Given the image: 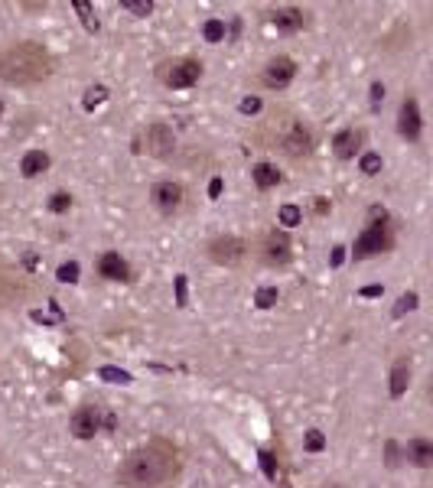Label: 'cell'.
I'll return each instance as SVG.
<instances>
[{"label":"cell","instance_id":"cell-1","mask_svg":"<svg viewBox=\"0 0 433 488\" xmlns=\"http://www.w3.org/2000/svg\"><path fill=\"white\" fill-rule=\"evenodd\" d=\"M179 449L170 439H150L144 446L130 449L118 469V482L124 488H160L179 475Z\"/></svg>","mask_w":433,"mask_h":488},{"label":"cell","instance_id":"cell-2","mask_svg":"<svg viewBox=\"0 0 433 488\" xmlns=\"http://www.w3.org/2000/svg\"><path fill=\"white\" fill-rule=\"evenodd\" d=\"M56 72V59L43 42L20 39L0 49V82L7 85H36Z\"/></svg>","mask_w":433,"mask_h":488},{"label":"cell","instance_id":"cell-3","mask_svg":"<svg viewBox=\"0 0 433 488\" xmlns=\"http://www.w3.org/2000/svg\"><path fill=\"white\" fill-rule=\"evenodd\" d=\"M267 130H271L274 143L287 153L290 160H306V157L313 153V134L306 130V124L287 118V114H274V118L267 121Z\"/></svg>","mask_w":433,"mask_h":488},{"label":"cell","instance_id":"cell-4","mask_svg":"<svg viewBox=\"0 0 433 488\" xmlns=\"http://www.w3.org/2000/svg\"><path fill=\"white\" fill-rule=\"evenodd\" d=\"M391 248H394V231H391V225H388V215H384L382 209H372V225L358 235L352 254L362 261V257H374V254H384V251H391Z\"/></svg>","mask_w":433,"mask_h":488},{"label":"cell","instance_id":"cell-5","mask_svg":"<svg viewBox=\"0 0 433 488\" xmlns=\"http://www.w3.org/2000/svg\"><path fill=\"white\" fill-rule=\"evenodd\" d=\"M202 75V62L193 59V56H183V59H166L157 66V78H160L166 88H193Z\"/></svg>","mask_w":433,"mask_h":488},{"label":"cell","instance_id":"cell-6","mask_svg":"<svg viewBox=\"0 0 433 488\" xmlns=\"http://www.w3.org/2000/svg\"><path fill=\"white\" fill-rule=\"evenodd\" d=\"M30 293H33V280L23 277L17 267L0 264V310L20 303V300H26Z\"/></svg>","mask_w":433,"mask_h":488},{"label":"cell","instance_id":"cell-7","mask_svg":"<svg viewBox=\"0 0 433 488\" xmlns=\"http://www.w3.org/2000/svg\"><path fill=\"white\" fill-rule=\"evenodd\" d=\"M205 254H209L215 264H225V267H231V264H238L241 257L248 254V244L241 241V238H235V235H219V238H212V241H209Z\"/></svg>","mask_w":433,"mask_h":488},{"label":"cell","instance_id":"cell-8","mask_svg":"<svg viewBox=\"0 0 433 488\" xmlns=\"http://www.w3.org/2000/svg\"><path fill=\"white\" fill-rule=\"evenodd\" d=\"M293 75H297V62L287 59V56H277V59H271L261 68V82L267 85V88H274V92L287 88V85L293 82Z\"/></svg>","mask_w":433,"mask_h":488},{"label":"cell","instance_id":"cell-9","mask_svg":"<svg viewBox=\"0 0 433 488\" xmlns=\"http://www.w3.org/2000/svg\"><path fill=\"white\" fill-rule=\"evenodd\" d=\"M261 254H264V264H271V267H283V264L293 261V248H290L287 231H271L261 244Z\"/></svg>","mask_w":433,"mask_h":488},{"label":"cell","instance_id":"cell-10","mask_svg":"<svg viewBox=\"0 0 433 488\" xmlns=\"http://www.w3.org/2000/svg\"><path fill=\"white\" fill-rule=\"evenodd\" d=\"M153 205L160 212H166V215H173V212L183 209V199H186V193H183V185L173 183V179H163V183L153 185V193H150Z\"/></svg>","mask_w":433,"mask_h":488},{"label":"cell","instance_id":"cell-11","mask_svg":"<svg viewBox=\"0 0 433 488\" xmlns=\"http://www.w3.org/2000/svg\"><path fill=\"white\" fill-rule=\"evenodd\" d=\"M398 130L404 140H420V130H424V121H420V104H417L414 94H408L401 102V118H398Z\"/></svg>","mask_w":433,"mask_h":488},{"label":"cell","instance_id":"cell-12","mask_svg":"<svg viewBox=\"0 0 433 488\" xmlns=\"http://www.w3.org/2000/svg\"><path fill=\"white\" fill-rule=\"evenodd\" d=\"M144 140H147V153L150 157H160V160L173 157V150H176V137H173V130L166 124H150Z\"/></svg>","mask_w":433,"mask_h":488},{"label":"cell","instance_id":"cell-13","mask_svg":"<svg viewBox=\"0 0 433 488\" xmlns=\"http://www.w3.org/2000/svg\"><path fill=\"white\" fill-rule=\"evenodd\" d=\"M68 427H72V437L75 439H94L98 437V427H102V413L94 410V407H78L72 413Z\"/></svg>","mask_w":433,"mask_h":488},{"label":"cell","instance_id":"cell-14","mask_svg":"<svg viewBox=\"0 0 433 488\" xmlns=\"http://www.w3.org/2000/svg\"><path fill=\"white\" fill-rule=\"evenodd\" d=\"M271 23L281 33H297V30L306 26V13L300 7H277V10H271Z\"/></svg>","mask_w":433,"mask_h":488},{"label":"cell","instance_id":"cell-15","mask_svg":"<svg viewBox=\"0 0 433 488\" xmlns=\"http://www.w3.org/2000/svg\"><path fill=\"white\" fill-rule=\"evenodd\" d=\"M362 140H365V134L362 130H355V127H346V130H339L336 134V140H332V150H336V157L339 160H352L358 153V147H362Z\"/></svg>","mask_w":433,"mask_h":488},{"label":"cell","instance_id":"cell-16","mask_svg":"<svg viewBox=\"0 0 433 488\" xmlns=\"http://www.w3.org/2000/svg\"><path fill=\"white\" fill-rule=\"evenodd\" d=\"M98 274H102V277H108V280H118V283H128V280H130L128 261H124L121 254H114V251L102 254V261H98Z\"/></svg>","mask_w":433,"mask_h":488},{"label":"cell","instance_id":"cell-17","mask_svg":"<svg viewBox=\"0 0 433 488\" xmlns=\"http://www.w3.org/2000/svg\"><path fill=\"white\" fill-rule=\"evenodd\" d=\"M408 459L417 465V469H427V465H433V443L427 437H414L408 443Z\"/></svg>","mask_w":433,"mask_h":488},{"label":"cell","instance_id":"cell-18","mask_svg":"<svg viewBox=\"0 0 433 488\" xmlns=\"http://www.w3.org/2000/svg\"><path fill=\"white\" fill-rule=\"evenodd\" d=\"M46 169H49V153L46 150H30L23 157V163H20V173H23L26 179L39 176V173H46Z\"/></svg>","mask_w":433,"mask_h":488},{"label":"cell","instance_id":"cell-19","mask_svg":"<svg viewBox=\"0 0 433 488\" xmlns=\"http://www.w3.org/2000/svg\"><path fill=\"white\" fill-rule=\"evenodd\" d=\"M410 384V362L408 358H398L394 368H391V397H404Z\"/></svg>","mask_w":433,"mask_h":488},{"label":"cell","instance_id":"cell-20","mask_svg":"<svg viewBox=\"0 0 433 488\" xmlns=\"http://www.w3.org/2000/svg\"><path fill=\"white\" fill-rule=\"evenodd\" d=\"M251 176H255V185L257 189H274V185H281V169L274 166V163H257L251 169Z\"/></svg>","mask_w":433,"mask_h":488},{"label":"cell","instance_id":"cell-21","mask_svg":"<svg viewBox=\"0 0 433 488\" xmlns=\"http://www.w3.org/2000/svg\"><path fill=\"white\" fill-rule=\"evenodd\" d=\"M72 7H75V13L82 17V23H85L88 33H94V30H98V13H94L92 4H85V0H75Z\"/></svg>","mask_w":433,"mask_h":488},{"label":"cell","instance_id":"cell-22","mask_svg":"<svg viewBox=\"0 0 433 488\" xmlns=\"http://www.w3.org/2000/svg\"><path fill=\"white\" fill-rule=\"evenodd\" d=\"M202 36L209 42H221L225 39V20H205V26H202Z\"/></svg>","mask_w":433,"mask_h":488},{"label":"cell","instance_id":"cell-23","mask_svg":"<svg viewBox=\"0 0 433 488\" xmlns=\"http://www.w3.org/2000/svg\"><path fill=\"white\" fill-rule=\"evenodd\" d=\"M277 219H281V228H297L300 219H303V212H300V205H283L277 212Z\"/></svg>","mask_w":433,"mask_h":488},{"label":"cell","instance_id":"cell-24","mask_svg":"<svg viewBox=\"0 0 433 488\" xmlns=\"http://www.w3.org/2000/svg\"><path fill=\"white\" fill-rule=\"evenodd\" d=\"M255 306L257 310H271V306H277V286H261L255 293Z\"/></svg>","mask_w":433,"mask_h":488},{"label":"cell","instance_id":"cell-25","mask_svg":"<svg viewBox=\"0 0 433 488\" xmlns=\"http://www.w3.org/2000/svg\"><path fill=\"white\" fill-rule=\"evenodd\" d=\"M303 449H306V453H323V449H326V437L319 433V429H310V433L303 437Z\"/></svg>","mask_w":433,"mask_h":488},{"label":"cell","instance_id":"cell-26","mask_svg":"<svg viewBox=\"0 0 433 488\" xmlns=\"http://www.w3.org/2000/svg\"><path fill=\"white\" fill-rule=\"evenodd\" d=\"M358 166H362L365 176H378V173H382V157H378V153H365V157L358 160Z\"/></svg>","mask_w":433,"mask_h":488},{"label":"cell","instance_id":"cell-27","mask_svg":"<svg viewBox=\"0 0 433 488\" xmlns=\"http://www.w3.org/2000/svg\"><path fill=\"white\" fill-rule=\"evenodd\" d=\"M98 374H102V381H114V384H130V374L128 371H121V368H111V365H104L102 371H98Z\"/></svg>","mask_w":433,"mask_h":488},{"label":"cell","instance_id":"cell-28","mask_svg":"<svg viewBox=\"0 0 433 488\" xmlns=\"http://www.w3.org/2000/svg\"><path fill=\"white\" fill-rule=\"evenodd\" d=\"M104 98H108V88H104V85H92V88L85 92V108H88V111L98 108V104H102Z\"/></svg>","mask_w":433,"mask_h":488},{"label":"cell","instance_id":"cell-29","mask_svg":"<svg viewBox=\"0 0 433 488\" xmlns=\"http://www.w3.org/2000/svg\"><path fill=\"white\" fill-rule=\"evenodd\" d=\"M257 459H261V469H264V475H267V479H271V482H277V459H274V453H267V449H261V456H257Z\"/></svg>","mask_w":433,"mask_h":488},{"label":"cell","instance_id":"cell-30","mask_svg":"<svg viewBox=\"0 0 433 488\" xmlns=\"http://www.w3.org/2000/svg\"><path fill=\"white\" fill-rule=\"evenodd\" d=\"M56 280H59V283H75V280H78V264L75 261L62 264V267L56 270Z\"/></svg>","mask_w":433,"mask_h":488},{"label":"cell","instance_id":"cell-31","mask_svg":"<svg viewBox=\"0 0 433 488\" xmlns=\"http://www.w3.org/2000/svg\"><path fill=\"white\" fill-rule=\"evenodd\" d=\"M417 303H420V296H417V293H404L398 300V306H394V316H404V312L417 310Z\"/></svg>","mask_w":433,"mask_h":488},{"label":"cell","instance_id":"cell-32","mask_svg":"<svg viewBox=\"0 0 433 488\" xmlns=\"http://www.w3.org/2000/svg\"><path fill=\"white\" fill-rule=\"evenodd\" d=\"M121 7L130 10V13H137V17H147V13L153 10V4H150V0H124Z\"/></svg>","mask_w":433,"mask_h":488},{"label":"cell","instance_id":"cell-33","mask_svg":"<svg viewBox=\"0 0 433 488\" xmlns=\"http://www.w3.org/2000/svg\"><path fill=\"white\" fill-rule=\"evenodd\" d=\"M49 209L59 212V215H62V212H68V209H72V195H68V193H56L49 199Z\"/></svg>","mask_w":433,"mask_h":488},{"label":"cell","instance_id":"cell-34","mask_svg":"<svg viewBox=\"0 0 433 488\" xmlns=\"http://www.w3.org/2000/svg\"><path fill=\"white\" fill-rule=\"evenodd\" d=\"M257 111H261V98H255V94H251V98H245V102H241V114H257Z\"/></svg>","mask_w":433,"mask_h":488},{"label":"cell","instance_id":"cell-35","mask_svg":"<svg viewBox=\"0 0 433 488\" xmlns=\"http://www.w3.org/2000/svg\"><path fill=\"white\" fill-rule=\"evenodd\" d=\"M382 102H384V85L374 82L372 85V108H382Z\"/></svg>","mask_w":433,"mask_h":488},{"label":"cell","instance_id":"cell-36","mask_svg":"<svg viewBox=\"0 0 433 488\" xmlns=\"http://www.w3.org/2000/svg\"><path fill=\"white\" fill-rule=\"evenodd\" d=\"M176 303L186 306V277H176Z\"/></svg>","mask_w":433,"mask_h":488},{"label":"cell","instance_id":"cell-37","mask_svg":"<svg viewBox=\"0 0 433 488\" xmlns=\"http://www.w3.org/2000/svg\"><path fill=\"white\" fill-rule=\"evenodd\" d=\"M342 261H346V248H342V244H336V248H332V257H329V264H332V267H339Z\"/></svg>","mask_w":433,"mask_h":488},{"label":"cell","instance_id":"cell-38","mask_svg":"<svg viewBox=\"0 0 433 488\" xmlns=\"http://www.w3.org/2000/svg\"><path fill=\"white\" fill-rule=\"evenodd\" d=\"M221 195V179H212V183H209V199H219Z\"/></svg>","mask_w":433,"mask_h":488},{"label":"cell","instance_id":"cell-39","mask_svg":"<svg viewBox=\"0 0 433 488\" xmlns=\"http://www.w3.org/2000/svg\"><path fill=\"white\" fill-rule=\"evenodd\" d=\"M358 296H382V286H362Z\"/></svg>","mask_w":433,"mask_h":488},{"label":"cell","instance_id":"cell-40","mask_svg":"<svg viewBox=\"0 0 433 488\" xmlns=\"http://www.w3.org/2000/svg\"><path fill=\"white\" fill-rule=\"evenodd\" d=\"M0 118H4V104H0Z\"/></svg>","mask_w":433,"mask_h":488}]
</instances>
